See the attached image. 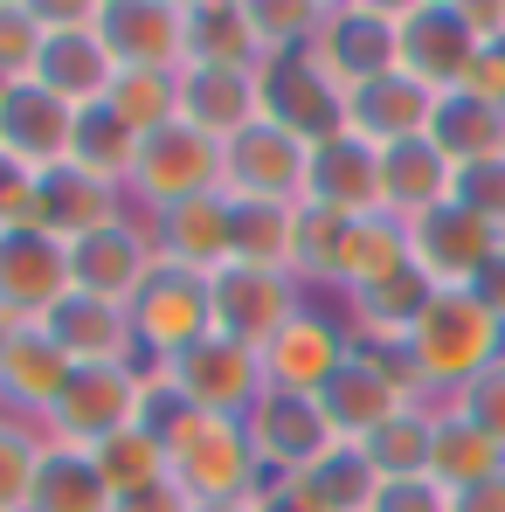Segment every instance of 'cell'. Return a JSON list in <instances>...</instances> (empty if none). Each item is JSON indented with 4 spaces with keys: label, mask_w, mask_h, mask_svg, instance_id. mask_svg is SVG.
Returning <instances> with one entry per match:
<instances>
[{
    "label": "cell",
    "mask_w": 505,
    "mask_h": 512,
    "mask_svg": "<svg viewBox=\"0 0 505 512\" xmlns=\"http://www.w3.org/2000/svg\"><path fill=\"white\" fill-rule=\"evenodd\" d=\"M429 139L450 167H478V160H505V111L478 90H443L436 97V118H429Z\"/></svg>",
    "instance_id": "cell-32"
},
{
    "label": "cell",
    "mask_w": 505,
    "mask_h": 512,
    "mask_svg": "<svg viewBox=\"0 0 505 512\" xmlns=\"http://www.w3.org/2000/svg\"><path fill=\"white\" fill-rule=\"evenodd\" d=\"M457 194V167L436 153V139L422 132V139H402V146H388L381 153V215H395L402 229L422 222L429 208H443Z\"/></svg>",
    "instance_id": "cell-29"
},
{
    "label": "cell",
    "mask_w": 505,
    "mask_h": 512,
    "mask_svg": "<svg viewBox=\"0 0 505 512\" xmlns=\"http://www.w3.org/2000/svg\"><path fill=\"white\" fill-rule=\"evenodd\" d=\"M409 353H416L429 402H450L457 388H471L485 367L505 360V326L471 291H436L429 312L416 319V333H409Z\"/></svg>",
    "instance_id": "cell-1"
},
{
    "label": "cell",
    "mask_w": 505,
    "mask_h": 512,
    "mask_svg": "<svg viewBox=\"0 0 505 512\" xmlns=\"http://www.w3.org/2000/svg\"><path fill=\"white\" fill-rule=\"evenodd\" d=\"M42 333L63 346L70 367H146V360H139V340H132V312H125V305H104V298H90V291H70V298L42 319Z\"/></svg>",
    "instance_id": "cell-23"
},
{
    "label": "cell",
    "mask_w": 505,
    "mask_h": 512,
    "mask_svg": "<svg viewBox=\"0 0 505 512\" xmlns=\"http://www.w3.org/2000/svg\"><path fill=\"white\" fill-rule=\"evenodd\" d=\"M436 118V90H422L409 70H388L374 84L346 90V132H360L367 146H402V139H422Z\"/></svg>",
    "instance_id": "cell-27"
},
{
    "label": "cell",
    "mask_w": 505,
    "mask_h": 512,
    "mask_svg": "<svg viewBox=\"0 0 505 512\" xmlns=\"http://www.w3.org/2000/svg\"><path fill=\"white\" fill-rule=\"evenodd\" d=\"M305 173H312V146L291 139L284 125L256 118L250 132H236L222 146V194L229 201H270V208H298L305 201Z\"/></svg>",
    "instance_id": "cell-13"
},
{
    "label": "cell",
    "mask_w": 505,
    "mask_h": 512,
    "mask_svg": "<svg viewBox=\"0 0 505 512\" xmlns=\"http://www.w3.org/2000/svg\"><path fill=\"white\" fill-rule=\"evenodd\" d=\"M173 388L201 409V416H222V423H243L256 402H263V388H270V374H263V353L243 340H229V333H208L201 346H187V353H173L167 367Z\"/></svg>",
    "instance_id": "cell-8"
},
{
    "label": "cell",
    "mask_w": 505,
    "mask_h": 512,
    "mask_svg": "<svg viewBox=\"0 0 505 512\" xmlns=\"http://www.w3.org/2000/svg\"><path fill=\"white\" fill-rule=\"evenodd\" d=\"M70 139H77V104H63L35 77L0 84V153L7 160H21L28 173H49L70 160Z\"/></svg>",
    "instance_id": "cell-20"
},
{
    "label": "cell",
    "mask_w": 505,
    "mask_h": 512,
    "mask_svg": "<svg viewBox=\"0 0 505 512\" xmlns=\"http://www.w3.org/2000/svg\"><path fill=\"white\" fill-rule=\"evenodd\" d=\"M409 263V229L395 222V215H360L353 222V263H346V291L353 284H374V277H388V270H402ZM339 291V298H346Z\"/></svg>",
    "instance_id": "cell-43"
},
{
    "label": "cell",
    "mask_w": 505,
    "mask_h": 512,
    "mask_svg": "<svg viewBox=\"0 0 505 512\" xmlns=\"http://www.w3.org/2000/svg\"><path fill=\"white\" fill-rule=\"evenodd\" d=\"M70 360H63V346L49 340L42 326H21L7 353H0V409L7 416H28V423H42L49 409H56V395L70 388Z\"/></svg>",
    "instance_id": "cell-28"
},
{
    "label": "cell",
    "mask_w": 505,
    "mask_h": 512,
    "mask_svg": "<svg viewBox=\"0 0 505 512\" xmlns=\"http://www.w3.org/2000/svg\"><path fill=\"white\" fill-rule=\"evenodd\" d=\"M42 7V56H35V84L56 90L63 104H104L111 77H118V56L104 49L97 35V0H35Z\"/></svg>",
    "instance_id": "cell-3"
},
{
    "label": "cell",
    "mask_w": 505,
    "mask_h": 512,
    "mask_svg": "<svg viewBox=\"0 0 505 512\" xmlns=\"http://www.w3.org/2000/svg\"><path fill=\"white\" fill-rule=\"evenodd\" d=\"M167 478L187 492V506H222V499H256L270 478L250 450V429L201 416L180 443L167 450Z\"/></svg>",
    "instance_id": "cell-6"
},
{
    "label": "cell",
    "mask_w": 505,
    "mask_h": 512,
    "mask_svg": "<svg viewBox=\"0 0 505 512\" xmlns=\"http://www.w3.org/2000/svg\"><path fill=\"white\" fill-rule=\"evenodd\" d=\"M90 457H97V471H104L111 492H146V485L167 478V450H160L146 429H118V436H104Z\"/></svg>",
    "instance_id": "cell-42"
},
{
    "label": "cell",
    "mask_w": 505,
    "mask_h": 512,
    "mask_svg": "<svg viewBox=\"0 0 505 512\" xmlns=\"http://www.w3.org/2000/svg\"><path fill=\"white\" fill-rule=\"evenodd\" d=\"M243 429H250V450L263 464V478H305L326 450H339V429L326 416V402L319 395H291V388H263V402L243 416Z\"/></svg>",
    "instance_id": "cell-10"
},
{
    "label": "cell",
    "mask_w": 505,
    "mask_h": 512,
    "mask_svg": "<svg viewBox=\"0 0 505 512\" xmlns=\"http://www.w3.org/2000/svg\"><path fill=\"white\" fill-rule=\"evenodd\" d=\"M429 436H436V402H409V409H395L388 423L374 429L360 450H367V464L381 478H422L429 471Z\"/></svg>",
    "instance_id": "cell-37"
},
{
    "label": "cell",
    "mask_w": 505,
    "mask_h": 512,
    "mask_svg": "<svg viewBox=\"0 0 505 512\" xmlns=\"http://www.w3.org/2000/svg\"><path fill=\"white\" fill-rule=\"evenodd\" d=\"M471 298H478V305H485V312H492V319L505 326V250L492 256L485 270H478V284H471Z\"/></svg>",
    "instance_id": "cell-52"
},
{
    "label": "cell",
    "mask_w": 505,
    "mask_h": 512,
    "mask_svg": "<svg viewBox=\"0 0 505 512\" xmlns=\"http://www.w3.org/2000/svg\"><path fill=\"white\" fill-rule=\"evenodd\" d=\"M111 485L97 471L90 450H70V443H49L42 450V471H35V499L28 512H111Z\"/></svg>",
    "instance_id": "cell-34"
},
{
    "label": "cell",
    "mask_w": 505,
    "mask_h": 512,
    "mask_svg": "<svg viewBox=\"0 0 505 512\" xmlns=\"http://www.w3.org/2000/svg\"><path fill=\"white\" fill-rule=\"evenodd\" d=\"M505 471V450L485 436V429L471 423V416H457L450 402H436V436H429V478L457 499V492H471V485H485V478H499Z\"/></svg>",
    "instance_id": "cell-33"
},
{
    "label": "cell",
    "mask_w": 505,
    "mask_h": 512,
    "mask_svg": "<svg viewBox=\"0 0 505 512\" xmlns=\"http://www.w3.org/2000/svg\"><path fill=\"white\" fill-rule=\"evenodd\" d=\"M256 84H263V118L284 125L291 139L319 146V139L346 132V90L319 70L312 49H298V56H270V63L256 70Z\"/></svg>",
    "instance_id": "cell-16"
},
{
    "label": "cell",
    "mask_w": 505,
    "mask_h": 512,
    "mask_svg": "<svg viewBox=\"0 0 505 512\" xmlns=\"http://www.w3.org/2000/svg\"><path fill=\"white\" fill-rule=\"evenodd\" d=\"M499 250H505V229H492L485 215H471L457 201H443L422 222H409V263H416L436 291H471L478 270Z\"/></svg>",
    "instance_id": "cell-14"
},
{
    "label": "cell",
    "mask_w": 505,
    "mask_h": 512,
    "mask_svg": "<svg viewBox=\"0 0 505 512\" xmlns=\"http://www.w3.org/2000/svg\"><path fill=\"white\" fill-rule=\"evenodd\" d=\"M250 512H319V506H305L291 478H270V485H263V492L250 499Z\"/></svg>",
    "instance_id": "cell-53"
},
{
    "label": "cell",
    "mask_w": 505,
    "mask_h": 512,
    "mask_svg": "<svg viewBox=\"0 0 505 512\" xmlns=\"http://www.w3.org/2000/svg\"><path fill=\"white\" fill-rule=\"evenodd\" d=\"M319 402H326V416H333L339 443H367L395 409L429 402V388H422L409 346H353V360L319 388Z\"/></svg>",
    "instance_id": "cell-2"
},
{
    "label": "cell",
    "mask_w": 505,
    "mask_h": 512,
    "mask_svg": "<svg viewBox=\"0 0 505 512\" xmlns=\"http://www.w3.org/2000/svg\"><path fill=\"white\" fill-rule=\"evenodd\" d=\"M464 90H478V97H492L505 111V35H492L485 49H478V63H471V84Z\"/></svg>",
    "instance_id": "cell-50"
},
{
    "label": "cell",
    "mask_w": 505,
    "mask_h": 512,
    "mask_svg": "<svg viewBox=\"0 0 505 512\" xmlns=\"http://www.w3.org/2000/svg\"><path fill=\"white\" fill-rule=\"evenodd\" d=\"M305 201L339 208V215H381V146H367L360 132L319 139L312 173H305Z\"/></svg>",
    "instance_id": "cell-26"
},
{
    "label": "cell",
    "mask_w": 505,
    "mask_h": 512,
    "mask_svg": "<svg viewBox=\"0 0 505 512\" xmlns=\"http://www.w3.org/2000/svg\"><path fill=\"white\" fill-rule=\"evenodd\" d=\"M450 409H457V416H471V423L505 450V360H499V367H485L471 388H457V395H450Z\"/></svg>",
    "instance_id": "cell-46"
},
{
    "label": "cell",
    "mask_w": 505,
    "mask_h": 512,
    "mask_svg": "<svg viewBox=\"0 0 505 512\" xmlns=\"http://www.w3.org/2000/svg\"><path fill=\"white\" fill-rule=\"evenodd\" d=\"M201 194H222V146L194 125H160L139 139V160H132V180H125V201L132 215H167L180 201H201Z\"/></svg>",
    "instance_id": "cell-4"
},
{
    "label": "cell",
    "mask_w": 505,
    "mask_h": 512,
    "mask_svg": "<svg viewBox=\"0 0 505 512\" xmlns=\"http://www.w3.org/2000/svg\"><path fill=\"white\" fill-rule=\"evenodd\" d=\"M194 423H201V409H194V402L173 388L160 367H146V388H139V423H132V429H146L160 450H173V443H180Z\"/></svg>",
    "instance_id": "cell-44"
},
{
    "label": "cell",
    "mask_w": 505,
    "mask_h": 512,
    "mask_svg": "<svg viewBox=\"0 0 505 512\" xmlns=\"http://www.w3.org/2000/svg\"><path fill=\"white\" fill-rule=\"evenodd\" d=\"M42 450H49L42 423L0 409V512H28V499H35V471H42Z\"/></svg>",
    "instance_id": "cell-40"
},
{
    "label": "cell",
    "mask_w": 505,
    "mask_h": 512,
    "mask_svg": "<svg viewBox=\"0 0 505 512\" xmlns=\"http://www.w3.org/2000/svg\"><path fill=\"white\" fill-rule=\"evenodd\" d=\"M291 222H298V208H270V201H229L236 263H270V270H291Z\"/></svg>",
    "instance_id": "cell-39"
},
{
    "label": "cell",
    "mask_w": 505,
    "mask_h": 512,
    "mask_svg": "<svg viewBox=\"0 0 505 512\" xmlns=\"http://www.w3.org/2000/svg\"><path fill=\"white\" fill-rule=\"evenodd\" d=\"M395 28H402V70L422 90H464L471 63L485 49V35L471 28V0H395Z\"/></svg>",
    "instance_id": "cell-5"
},
{
    "label": "cell",
    "mask_w": 505,
    "mask_h": 512,
    "mask_svg": "<svg viewBox=\"0 0 505 512\" xmlns=\"http://www.w3.org/2000/svg\"><path fill=\"white\" fill-rule=\"evenodd\" d=\"M298 485V499L319 512H374V492H381V471L367 464V450L360 443H339L326 450L305 478H291Z\"/></svg>",
    "instance_id": "cell-35"
},
{
    "label": "cell",
    "mask_w": 505,
    "mask_h": 512,
    "mask_svg": "<svg viewBox=\"0 0 505 512\" xmlns=\"http://www.w3.org/2000/svg\"><path fill=\"white\" fill-rule=\"evenodd\" d=\"M97 35L118 70H187V0H97Z\"/></svg>",
    "instance_id": "cell-18"
},
{
    "label": "cell",
    "mask_w": 505,
    "mask_h": 512,
    "mask_svg": "<svg viewBox=\"0 0 505 512\" xmlns=\"http://www.w3.org/2000/svg\"><path fill=\"white\" fill-rule=\"evenodd\" d=\"M125 215H132L125 187H104L97 173L70 167V160L49 167V173H35V208H28V222H35L42 236H56V243H84V236L125 222Z\"/></svg>",
    "instance_id": "cell-21"
},
{
    "label": "cell",
    "mask_w": 505,
    "mask_h": 512,
    "mask_svg": "<svg viewBox=\"0 0 505 512\" xmlns=\"http://www.w3.org/2000/svg\"><path fill=\"white\" fill-rule=\"evenodd\" d=\"M215 333V298H208V277L194 270H153V284L132 298V340H139V360L146 367H167L173 353L201 346Z\"/></svg>",
    "instance_id": "cell-12"
},
{
    "label": "cell",
    "mask_w": 505,
    "mask_h": 512,
    "mask_svg": "<svg viewBox=\"0 0 505 512\" xmlns=\"http://www.w3.org/2000/svg\"><path fill=\"white\" fill-rule=\"evenodd\" d=\"M139 388H146V367H77L56 409L42 416V436L70 450H97L104 436L139 423Z\"/></svg>",
    "instance_id": "cell-11"
},
{
    "label": "cell",
    "mask_w": 505,
    "mask_h": 512,
    "mask_svg": "<svg viewBox=\"0 0 505 512\" xmlns=\"http://www.w3.org/2000/svg\"><path fill=\"white\" fill-rule=\"evenodd\" d=\"M28 208H35V173L0 153V229H21Z\"/></svg>",
    "instance_id": "cell-49"
},
{
    "label": "cell",
    "mask_w": 505,
    "mask_h": 512,
    "mask_svg": "<svg viewBox=\"0 0 505 512\" xmlns=\"http://www.w3.org/2000/svg\"><path fill=\"white\" fill-rule=\"evenodd\" d=\"M187 512H250V499H222V506H187Z\"/></svg>",
    "instance_id": "cell-55"
},
{
    "label": "cell",
    "mask_w": 505,
    "mask_h": 512,
    "mask_svg": "<svg viewBox=\"0 0 505 512\" xmlns=\"http://www.w3.org/2000/svg\"><path fill=\"white\" fill-rule=\"evenodd\" d=\"M429 298H436V284L416 263H402V270H388L374 284H353L339 298V319L353 326V346H409L416 319L429 312Z\"/></svg>",
    "instance_id": "cell-22"
},
{
    "label": "cell",
    "mask_w": 505,
    "mask_h": 512,
    "mask_svg": "<svg viewBox=\"0 0 505 512\" xmlns=\"http://www.w3.org/2000/svg\"><path fill=\"white\" fill-rule=\"evenodd\" d=\"M111 512H187V492H180L173 478H160V485H146V492H118Z\"/></svg>",
    "instance_id": "cell-51"
},
{
    "label": "cell",
    "mask_w": 505,
    "mask_h": 512,
    "mask_svg": "<svg viewBox=\"0 0 505 512\" xmlns=\"http://www.w3.org/2000/svg\"><path fill=\"white\" fill-rule=\"evenodd\" d=\"M353 360V326L339 319V305H305L277 340L263 346V374L270 388H291V395H319L339 367Z\"/></svg>",
    "instance_id": "cell-19"
},
{
    "label": "cell",
    "mask_w": 505,
    "mask_h": 512,
    "mask_svg": "<svg viewBox=\"0 0 505 512\" xmlns=\"http://www.w3.org/2000/svg\"><path fill=\"white\" fill-rule=\"evenodd\" d=\"M374 512H450V492L422 471V478H381Z\"/></svg>",
    "instance_id": "cell-48"
},
{
    "label": "cell",
    "mask_w": 505,
    "mask_h": 512,
    "mask_svg": "<svg viewBox=\"0 0 505 512\" xmlns=\"http://www.w3.org/2000/svg\"><path fill=\"white\" fill-rule=\"evenodd\" d=\"M256 118H263L256 70H208V63H187L180 70V125L208 132L215 146H229L236 132H250Z\"/></svg>",
    "instance_id": "cell-25"
},
{
    "label": "cell",
    "mask_w": 505,
    "mask_h": 512,
    "mask_svg": "<svg viewBox=\"0 0 505 512\" xmlns=\"http://www.w3.org/2000/svg\"><path fill=\"white\" fill-rule=\"evenodd\" d=\"M153 250L167 270H194V277H215L236 263V236H229V194H201V201H180L167 215H153Z\"/></svg>",
    "instance_id": "cell-24"
},
{
    "label": "cell",
    "mask_w": 505,
    "mask_h": 512,
    "mask_svg": "<svg viewBox=\"0 0 505 512\" xmlns=\"http://www.w3.org/2000/svg\"><path fill=\"white\" fill-rule=\"evenodd\" d=\"M153 270H160V250H153V222L146 215H125V222L97 229L84 243H70V284L104 298V305H125V312L153 284Z\"/></svg>",
    "instance_id": "cell-17"
},
{
    "label": "cell",
    "mask_w": 505,
    "mask_h": 512,
    "mask_svg": "<svg viewBox=\"0 0 505 512\" xmlns=\"http://www.w3.org/2000/svg\"><path fill=\"white\" fill-rule=\"evenodd\" d=\"M250 21H256V42H263V63L298 56L326 28V0H250Z\"/></svg>",
    "instance_id": "cell-41"
},
{
    "label": "cell",
    "mask_w": 505,
    "mask_h": 512,
    "mask_svg": "<svg viewBox=\"0 0 505 512\" xmlns=\"http://www.w3.org/2000/svg\"><path fill=\"white\" fill-rule=\"evenodd\" d=\"M70 243L42 236L35 222L0 229V312L14 326H42L63 298H70Z\"/></svg>",
    "instance_id": "cell-15"
},
{
    "label": "cell",
    "mask_w": 505,
    "mask_h": 512,
    "mask_svg": "<svg viewBox=\"0 0 505 512\" xmlns=\"http://www.w3.org/2000/svg\"><path fill=\"white\" fill-rule=\"evenodd\" d=\"M42 56V7L35 0H0V84L35 77Z\"/></svg>",
    "instance_id": "cell-45"
},
{
    "label": "cell",
    "mask_w": 505,
    "mask_h": 512,
    "mask_svg": "<svg viewBox=\"0 0 505 512\" xmlns=\"http://www.w3.org/2000/svg\"><path fill=\"white\" fill-rule=\"evenodd\" d=\"M353 222L360 215H339L319 201H298V222H291V277L319 298V291H346V263H353Z\"/></svg>",
    "instance_id": "cell-30"
},
{
    "label": "cell",
    "mask_w": 505,
    "mask_h": 512,
    "mask_svg": "<svg viewBox=\"0 0 505 512\" xmlns=\"http://www.w3.org/2000/svg\"><path fill=\"white\" fill-rule=\"evenodd\" d=\"M187 63L208 70H263L250 0H187Z\"/></svg>",
    "instance_id": "cell-31"
},
{
    "label": "cell",
    "mask_w": 505,
    "mask_h": 512,
    "mask_svg": "<svg viewBox=\"0 0 505 512\" xmlns=\"http://www.w3.org/2000/svg\"><path fill=\"white\" fill-rule=\"evenodd\" d=\"M457 208L485 215L492 229H505V160H478V167H457Z\"/></svg>",
    "instance_id": "cell-47"
},
{
    "label": "cell",
    "mask_w": 505,
    "mask_h": 512,
    "mask_svg": "<svg viewBox=\"0 0 505 512\" xmlns=\"http://www.w3.org/2000/svg\"><path fill=\"white\" fill-rule=\"evenodd\" d=\"M450 512H505V471H499V478H485V485H471V492H457Z\"/></svg>",
    "instance_id": "cell-54"
},
{
    "label": "cell",
    "mask_w": 505,
    "mask_h": 512,
    "mask_svg": "<svg viewBox=\"0 0 505 512\" xmlns=\"http://www.w3.org/2000/svg\"><path fill=\"white\" fill-rule=\"evenodd\" d=\"M132 160H139V132L111 111V104H90L77 111V139H70V167L97 173L104 187H125L132 180Z\"/></svg>",
    "instance_id": "cell-36"
},
{
    "label": "cell",
    "mask_w": 505,
    "mask_h": 512,
    "mask_svg": "<svg viewBox=\"0 0 505 512\" xmlns=\"http://www.w3.org/2000/svg\"><path fill=\"white\" fill-rule=\"evenodd\" d=\"M208 298H215V333L256 346V353L312 305V291L291 270H270V263H229V270H215Z\"/></svg>",
    "instance_id": "cell-9"
},
{
    "label": "cell",
    "mask_w": 505,
    "mask_h": 512,
    "mask_svg": "<svg viewBox=\"0 0 505 512\" xmlns=\"http://www.w3.org/2000/svg\"><path fill=\"white\" fill-rule=\"evenodd\" d=\"M104 104L146 139V132H160V125L180 118V77H167V70H118Z\"/></svg>",
    "instance_id": "cell-38"
},
{
    "label": "cell",
    "mask_w": 505,
    "mask_h": 512,
    "mask_svg": "<svg viewBox=\"0 0 505 512\" xmlns=\"http://www.w3.org/2000/svg\"><path fill=\"white\" fill-rule=\"evenodd\" d=\"M312 56L339 90H360L374 77H388V70H402L395 0H326V28H319Z\"/></svg>",
    "instance_id": "cell-7"
}]
</instances>
